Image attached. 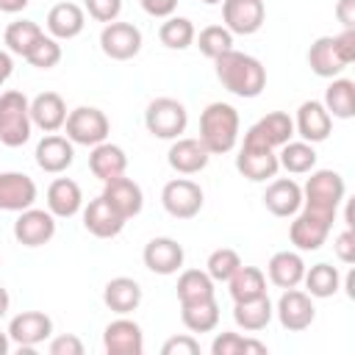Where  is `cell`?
I'll use <instances>...</instances> for the list:
<instances>
[{"mask_svg":"<svg viewBox=\"0 0 355 355\" xmlns=\"http://www.w3.org/2000/svg\"><path fill=\"white\" fill-rule=\"evenodd\" d=\"M216 80L236 97L252 100L266 89V67L241 50H227L219 58H214Z\"/></svg>","mask_w":355,"mask_h":355,"instance_id":"6da1fadb","label":"cell"},{"mask_svg":"<svg viewBox=\"0 0 355 355\" xmlns=\"http://www.w3.org/2000/svg\"><path fill=\"white\" fill-rule=\"evenodd\" d=\"M239 111L230 103H208L200 114V141L211 155H225L239 141Z\"/></svg>","mask_w":355,"mask_h":355,"instance_id":"7a4b0ae2","label":"cell"},{"mask_svg":"<svg viewBox=\"0 0 355 355\" xmlns=\"http://www.w3.org/2000/svg\"><path fill=\"white\" fill-rule=\"evenodd\" d=\"M344 194H347V186L336 169H311V178L302 189V208L336 222Z\"/></svg>","mask_w":355,"mask_h":355,"instance_id":"3957f363","label":"cell"},{"mask_svg":"<svg viewBox=\"0 0 355 355\" xmlns=\"http://www.w3.org/2000/svg\"><path fill=\"white\" fill-rule=\"evenodd\" d=\"M31 100L17 92H0V144L6 147H22L31 139Z\"/></svg>","mask_w":355,"mask_h":355,"instance_id":"277c9868","label":"cell"},{"mask_svg":"<svg viewBox=\"0 0 355 355\" xmlns=\"http://www.w3.org/2000/svg\"><path fill=\"white\" fill-rule=\"evenodd\" d=\"M144 125L155 139H180L189 125V111L175 97H155L144 111Z\"/></svg>","mask_w":355,"mask_h":355,"instance_id":"5b68a950","label":"cell"},{"mask_svg":"<svg viewBox=\"0 0 355 355\" xmlns=\"http://www.w3.org/2000/svg\"><path fill=\"white\" fill-rule=\"evenodd\" d=\"M64 130H67V139L72 144L94 147V144H100V141L108 139L111 122H108V116L100 108H94V105H78V108H72L67 114Z\"/></svg>","mask_w":355,"mask_h":355,"instance_id":"8992f818","label":"cell"},{"mask_svg":"<svg viewBox=\"0 0 355 355\" xmlns=\"http://www.w3.org/2000/svg\"><path fill=\"white\" fill-rule=\"evenodd\" d=\"M236 169L247 180L263 183V180H272L277 175L280 161H277V155H275L272 147H266L263 141H258V139H252V136L244 133V144H241V150L236 155Z\"/></svg>","mask_w":355,"mask_h":355,"instance_id":"52a82bcc","label":"cell"},{"mask_svg":"<svg viewBox=\"0 0 355 355\" xmlns=\"http://www.w3.org/2000/svg\"><path fill=\"white\" fill-rule=\"evenodd\" d=\"M202 189L189 178H175L161 189V205L175 219H194L202 211Z\"/></svg>","mask_w":355,"mask_h":355,"instance_id":"ba28073f","label":"cell"},{"mask_svg":"<svg viewBox=\"0 0 355 355\" xmlns=\"http://www.w3.org/2000/svg\"><path fill=\"white\" fill-rule=\"evenodd\" d=\"M283 330L288 333H302L313 324L316 319V308H313V297L308 291H300L297 286L294 288H283L280 300H277V308H275Z\"/></svg>","mask_w":355,"mask_h":355,"instance_id":"9c48e42d","label":"cell"},{"mask_svg":"<svg viewBox=\"0 0 355 355\" xmlns=\"http://www.w3.org/2000/svg\"><path fill=\"white\" fill-rule=\"evenodd\" d=\"M100 50L111 61H130L141 50V31L133 22H108L100 31Z\"/></svg>","mask_w":355,"mask_h":355,"instance_id":"30bf717a","label":"cell"},{"mask_svg":"<svg viewBox=\"0 0 355 355\" xmlns=\"http://www.w3.org/2000/svg\"><path fill=\"white\" fill-rule=\"evenodd\" d=\"M266 19L263 0H222V22L233 36H252Z\"/></svg>","mask_w":355,"mask_h":355,"instance_id":"8fae6325","label":"cell"},{"mask_svg":"<svg viewBox=\"0 0 355 355\" xmlns=\"http://www.w3.org/2000/svg\"><path fill=\"white\" fill-rule=\"evenodd\" d=\"M330 230H333V219H324V216H319V214L302 208V211L294 214V222H291V227H288V239H291V244H294L297 250H302V252H316V250L327 241Z\"/></svg>","mask_w":355,"mask_h":355,"instance_id":"7c38bea8","label":"cell"},{"mask_svg":"<svg viewBox=\"0 0 355 355\" xmlns=\"http://www.w3.org/2000/svg\"><path fill=\"white\" fill-rule=\"evenodd\" d=\"M55 236V216L44 208H25L14 222V239L22 247H44Z\"/></svg>","mask_w":355,"mask_h":355,"instance_id":"4fadbf2b","label":"cell"},{"mask_svg":"<svg viewBox=\"0 0 355 355\" xmlns=\"http://www.w3.org/2000/svg\"><path fill=\"white\" fill-rule=\"evenodd\" d=\"M103 347L108 355H141L144 352V333L133 319L119 316V319L105 324Z\"/></svg>","mask_w":355,"mask_h":355,"instance_id":"5bb4252c","label":"cell"},{"mask_svg":"<svg viewBox=\"0 0 355 355\" xmlns=\"http://www.w3.org/2000/svg\"><path fill=\"white\" fill-rule=\"evenodd\" d=\"M6 333L17 347H39L53 336V319L42 311H22L8 322Z\"/></svg>","mask_w":355,"mask_h":355,"instance_id":"9a60e30c","label":"cell"},{"mask_svg":"<svg viewBox=\"0 0 355 355\" xmlns=\"http://www.w3.org/2000/svg\"><path fill=\"white\" fill-rule=\"evenodd\" d=\"M100 197H103V200H105L122 219H133V216H139L141 208H144L141 186H139L133 178H125V175L108 180Z\"/></svg>","mask_w":355,"mask_h":355,"instance_id":"2e32d148","label":"cell"},{"mask_svg":"<svg viewBox=\"0 0 355 355\" xmlns=\"http://www.w3.org/2000/svg\"><path fill=\"white\" fill-rule=\"evenodd\" d=\"M183 244H178L175 239L169 236H155L144 244V252H141V261L150 272L155 275H175L180 266H183Z\"/></svg>","mask_w":355,"mask_h":355,"instance_id":"e0dca14e","label":"cell"},{"mask_svg":"<svg viewBox=\"0 0 355 355\" xmlns=\"http://www.w3.org/2000/svg\"><path fill=\"white\" fill-rule=\"evenodd\" d=\"M333 130V116L327 114V108L322 105V100H305L297 108V119H294V133L302 136V141L308 144H319L330 136Z\"/></svg>","mask_w":355,"mask_h":355,"instance_id":"ac0fdd59","label":"cell"},{"mask_svg":"<svg viewBox=\"0 0 355 355\" xmlns=\"http://www.w3.org/2000/svg\"><path fill=\"white\" fill-rule=\"evenodd\" d=\"M36 202V183L25 172H0V211H25Z\"/></svg>","mask_w":355,"mask_h":355,"instance_id":"d6986e66","label":"cell"},{"mask_svg":"<svg viewBox=\"0 0 355 355\" xmlns=\"http://www.w3.org/2000/svg\"><path fill=\"white\" fill-rule=\"evenodd\" d=\"M36 164L42 172H50V175H61L72 166L75 161V147L67 136H58V133H47L39 144H36V153H33Z\"/></svg>","mask_w":355,"mask_h":355,"instance_id":"ffe728a7","label":"cell"},{"mask_svg":"<svg viewBox=\"0 0 355 355\" xmlns=\"http://www.w3.org/2000/svg\"><path fill=\"white\" fill-rule=\"evenodd\" d=\"M211 153L202 147L200 139H172L166 161L178 175H197L208 166Z\"/></svg>","mask_w":355,"mask_h":355,"instance_id":"44dd1931","label":"cell"},{"mask_svg":"<svg viewBox=\"0 0 355 355\" xmlns=\"http://www.w3.org/2000/svg\"><path fill=\"white\" fill-rule=\"evenodd\" d=\"M263 205L275 216H294L302 208V186L291 178H277L263 191Z\"/></svg>","mask_w":355,"mask_h":355,"instance_id":"7402d4cb","label":"cell"},{"mask_svg":"<svg viewBox=\"0 0 355 355\" xmlns=\"http://www.w3.org/2000/svg\"><path fill=\"white\" fill-rule=\"evenodd\" d=\"M86 28V11L78 3H55L47 11V31L58 42H69L80 36Z\"/></svg>","mask_w":355,"mask_h":355,"instance_id":"603a6c76","label":"cell"},{"mask_svg":"<svg viewBox=\"0 0 355 355\" xmlns=\"http://www.w3.org/2000/svg\"><path fill=\"white\" fill-rule=\"evenodd\" d=\"M31 122L44 130V133H55L64 128L67 122V103L58 92H42L31 100Z\"/></svg>","mask_w":355,"mask_h":355,"instance_id":"cb8c5ba5","label":"cell"},{"mask_svg":"<svg viewBox=\"0 0 355 355\" xmlns=\"http://www.w3.org/2000/svg\"><path fill=\"white\" fill-rule=\"evenodd\" d=\"M125 222L128 219H122L103 197L89 200V205L83 208V227L92 236H97V239H114V236H119L122 227H125Z\"/></svg>","mask_w":355,"mask_h":355,"instance_id":"d4e9b609","label":"cell"},{"mask_svg":"<svg viewBox=\"0 0 355 355\" xmlns=\"http://www.w3.org/2000/svg\"><path fill=\"white\" fill-rule=\"evenodd\" d=\"M83 208V191L72 178H55L47 186V211L55 219H69Z\"/></svg>","mask_w":355,"mask_h":355,"instance_id":"484cf974","label":"cell"},{"mask_svg":"<svg viewBox=\"0 0 355 355\" xmlns=\"http://www.w3.org/2000/svg\"><path fill=\"white\" fill-rule=\"evenodd\" d=\"M247 136H252V139L263 141L266 147L277 150V147H283L286 141H291V136H294V119H291L286 111H269L266 116H261V119L247 130Z\"/></svg>","mask_w":355,"mask_h":355,"instance_id":"4316f807","label":"cell"},{"mask_svg":"<svg viewBox=\"0 0 355 355\" xmlns=\"http://www.w3.org/2000/svg\"><path fill=\"white\" fill-rule=\"evenodd\" d=\"M89 169L97 180L108 183L119 175H125L128 169V155L119 144H111V141H100L92 147V155H89Z\"/></svg>","mask_w":355,"mask_h":355,"instance_id":"83f0119b","label":"cell"},{"mask_svg":"<svg viewBox=\"0 0 355 355\" xmlns=\"http://www.w3.org/2000/svg\"><path fill=\"white\" fill-rule=\"evenodd\" d=\"M103 302L108 305V311L128 316L141 305V286L133 277H111L103 288Z\"/></svg>","mask_w":355,"mask_h":355,"instance_id":"f1b7e54d","label":"cell"},{"mask_svg":"<svg viewBox=\"0 0 355 355\" xmlns=\"http://www.w3.org/2000/svg\"><path fill=\"white\" fill-rule=\"evenodd\" d=\"M305 261L300 252H291V250H280L269 258L266 263V272H269V280L277 286V288H294L302 283V275H305Z\"/></svg>","mask_w":355,"mask_h":355,"instance_id":"f546056e","label":"cell"},{"mask_svg":"<svg viewBox=\"0 0 355 355\" xmlns=\"http://www.w3.org/2000/svg\"><path fill=\"white\" fill-rule=\"evenodd\" d=\"M272 316H275V308H272V300H269L266 294L233 305V322H236L241 330H247V333L263 330V327L272 322Z\"/></svg>","mask_w":355,"mask_h":355,"instance_id":"4dcf8cb0","label":"cell"},{"mask_svg":"<svg viewBox=\"0 0 355 355\" xmlns=\"http://www.w3.org/2000/svg\"><path fill=\"white\" fill-rule=\"evenodd\" d=\"M308 67L313 75L319 78H338L347 67L338 58L336 47H333V36H319L313 39V44L308 47Z\"/></svg>","mask_w":355,"mask_h":355,"instance_id":"1f68e13d","label":"cell"},{"mask_svg":"<svg viewBox=\"0 0 355 355\" xmlns=\"http://www.w3.org/2000/svg\"><path fill=\"white\" fill-rule=\"evenodd\" d=\"M322 105L336 119H352L355 116V83L349 78H330Z\"/></svg>","mask_w":355,"mask_h":355,"instance_id":"d6a6232c","label":"cell"},{"mask_svg":"<svg viewBox=\"0 0 355 355\" xmlns=\"http://www.w3.org/2000/svg\"><path fill=\"white\" fill-rule=\"evenodd\" d=\"M227 291L233 297V302H244V300H255L261 294H266V275L258 266H239L230 280H227Z\"/></svg>","mask_w":355,"mask_h":355,"instance_id":"836d02e7","label":"cell"},{"mask_svg":"<svg viewBox=\"0 0 355 355\" xmlns=\"http://www.w3.org/2000/svg\"><path fill=\"white\" fill-rule=\"evenodd\" d=\"M175 288H178L180 305H191V302H202V300H214L216 297L214 280L202 269H186V272H180Z\"/></svg>","mask_w":355,"mask_h":355,"instance_id":"e575fe53","label":"cell"},{"mask_svg":"<svg viewBox=\"0 0 355 355\" xmlns=\"http://www.w3.org/2000/svg\"><path fill=\"white\" fill-rule=\"evenodd\" d=\"M42 36H44V31H42L39 22H33V19H14V22H8L6 33H3V42H6L8 53L25 58L36 47V42Z\"/></svg>","mask_w":355,"mask_h":355,"instance_id":"d590c367","label":"cell"},{"mask_svg":"<svg viewBox=\"0 0 355 355\" xmlns=\"http://www.w3.org/2000/svg\"><path fill=\"white\" fill-rule=\"evenodd\" d=\"M302 283H305V288H308L311 297L327 300V297H333L341 288V275H338V269L333 263H324L322 261V263H313L311 269H305Z\"/></svg>","mask_w":355,"mask_h":355,"instance_id":"8d00e7d4","label":"cell"},{"mask_svg":"<svg viewBox=\"0 0 355 355\" xmlns=\"http://www.w3.org/2000/svg\"><path fill=\"white\" fill-rule=\"evenodd\" d=\"M180 319L191 333H211L219 324L216 297L214 300H202V302H191V305H180Z\"/></svg>","mask_w":355,"mask_h":355,"instance_id":"74e56055","label":"cell"},{"mask_svg":"<svg viewBox=\"0 0 355 355\" xmlns=\"http://www.w3.org/2000/svg\"><path fill=\"white\" fill-rule=\"evenodd\" d=\"M194 36H197V31H194V22L189 17H175L172 14L158 28V39L169 50H186V47H191L194 44Z\"/></svg>","mask_w":355,"mask_h":355,"instance_id":"f35d334b","label":"cell"},{"mask_svg":"<svg viewBox=\"0 0 355 355\" xmlns=\"http://www.w3.org/2000/svg\"><path fill=\"white\" fill-rule=\"evenodd\" d=\"M277 161L291 175H305L316 166V150L308 141H286L277 153Z\"/></svg>","mask_w":355,"mask_h":355,"instance_id":"ab89813d","label":"cell"},{"mask_svg":"<svg viewBox=\"0 0 355 355\" xmlns=\"http://www.w3.org/2000/svg\"><path fill=\"white\" fill-rule=\"evenodd\" d=\"M266 344L258 338H247L230 330H222L214 341H211V355H266Z\"/></svg>","mask_w":355,"mask_h":355,"instance_id":"60d3db41","label":"cell"},{"mask_svg":"<svg viewBox=\"0 0 355 355\" xmlns=\"http://www.w3.org/2000/svg\"><path fill=\"white\" fill-rule=\"evenodd\" d=\"M194 42H197V47H200V53L205 55V58H219L222 53H227V50H233V33L225 28V25H208V28H202L197 36H194Z\"/></svg>","mask_w":355,"mask_h":355,"instance_id":"b9f144b4","label":"cell"},{"mask_svg":"<svg viewBox=\"0 0 355 355\" xmlns=\"http://www.w3.org/2000/svg\"><path fill=\"white\" fill-rule=\"evenodd\" d=\"M239 266H241L239 252H236V250H230V247H219V250H214V252L208 255L205 272L211 275V280H214V283H227V280H230V275H233Z\"/></svg>","mask_w":355,"mask_h":355,"instance_id":"7bdbcfd3","label":"cell"},{"mask_svg":"<svg viewBox=\"0 0 355 355\" xmlns=\"http://www.w3.org/2000/svg\"><path fill=\"white\" fill-rule=\"evenodd\" d=\"M25 61H28L31 67H36V69H53V67L61 61V44H58V39L42 36V39L36 42V47L25 55Z\"/></svg>","mask_w":355,"mask_h":355,"instance_id":"ee69618b","label":"cell"},{"mask_svg":"<svg viewBox=\"0 0 355 355\" xmlns=\"http://www.w3.org/2000/svg\"><path fill=\"white\" fill-rule=\"evenodd\" d=\"M83 8L89 11L92 19L97 22H114L122 11V0H83Z\"/></svg>","mask_w":355,"mask_h":355,"instance_id":"f6af8a7d","label":"cell"},{"mask_svg":"<svg viewBox=\"0 0 355 355\" xmlns=\"http://www.w3.org/2000/svg\"><path fill=\"white\" fill-rule=\"evenodd\" d=\"M197 352H200V341L194 336H189V333L172 336L161 347V355H197Z\"/></svg>","mask_w":355,"mask_h":355,"instance_id":"bcb514c9","label":"cell"},{"mask_svg":"<svg viewBox=\"0 0 355 355\" xmlns=\"http://www.w3.org/2000/svg\"><path fill=\"white\" fill-rule=\"evenodd\" d=\"M333 47L338 53V58L344 61V67H349L355 61V28H344L341 33L333 36Z\"/></svg>","mask_w":355,"mask_h":355,"instance_id":"7dc6e473","label":"cell"},{"mask_svg":"<svg viewBox=\"0 0 355 355\" xmlns=\"http://www.w3.org/2000/svg\"><path fill=\"white\" fill-rule=\"evenodd\" d=\"M333 252H336V258H338L341 263H355V233H352V227H344V230L336 236Z\"/></svg>","mask_w":355,"mask_h":355,"instance_id":"c3c4849f","label":"cell"},{"mask_svg":"<svg viewBox=\"0 0 355 355\" xmlns=\"http://www.w3.org/2000/svg\"><path fill=\"white\" fill-rule=\"evenodd\" d=\"M50 355H83V341L72 333H64V336H55L47 347Z\"/></svg>","mask_w":355,"mask_h":355,"instance_id":"681fc988","label":"cell"},{"mask_svg":"<svg viewBox=\"0 0 355 355\" xmlns=\"http://www.w3.org/2000/svg\"><path fill=\"white\" fill-rule=\"evenodd\" d=\"M141 8H144L150 17L166 19V17H172V14H175L178 0H141Z\"/></svg>","mask_w":355,"mask_h":355,"instance_id":"f907efd6","label":"cell"},{"mask_svg":"<svg viewBox=\"0 0 355 355\" xmlns=\"http://www.w3.org/2000/svg\"><path fill=\"white\" fill-rule=\"evenodd\" d=\"M336 19L344 28H355V0H338L336 3Z\"/></svg>","mask_w":355,"mask_h":355,"instance_id":"816d5d0a","label":"cell"},{"mask_svg":"<svg viewBox=\"0 0 355 355\" xmlns=\"http://www.w3.org/2000/svg\"><path fill=\"white\" fill-rule=\"evenodd\" d=\"M11 72H14V58H11L8 50H0V89L6 86V80L11 78Z\"/></svg>","mask_w":355,"mask_h":355,"instance_id":"f5cc1de1","label":"cell"},{"mask_svg":"<svg viewBox=\"0 0 355 355\" xmlns=\"http://www.w3.org/2000/svg\"><path fill=\"white\" fill-rule=\"evenodd\" d=\"M28 3H31V0H0V11H6V14H17V11H22Z\"/></svg>","mask_w":355,"mask_h":355,"instance_id":"db71d44e","label":"cell"},{"mask_svg":"<svg viewBox=\"0 0 355 355\" xmlns=\"http://www.w3.org/2000/svg\"><path fill=\"white\" fill-rule=\"evenodd\" d=\"M8 305H11V297H8V291L0 286V319L8 313Z\"/></svg>","mask_w":355,"mask_h":355,"instance_id":"11a10c76","label":"cell"},{"mask_svg":"<svg viewBox=\"0 0 355 355\" xmlns=\"http://www.w3.org/2000/svg\"><path fill=\"white\" fill-rule=\"evenodd\" d=\"M8 349H11V338H8V333L0 330V355H8Z\"/></svg>","mask_w":355,"mask_h":355,"instance_id":"9f6ffc18","label":"cell"},{"mask_svg":"<svg viewBox=\"0 0 355 355\" xmlns=\"http://www.w3.org/2000/svg\"><path fill=\"white\" fill-rule=\"evenodd\" d=\"M200 3H205V6H216V3H222V0H200Z\"/></svg>","mask_w":355,"mask_h":355,"instance_id":"6f0895ef","label":"cell"}]
</instances>
